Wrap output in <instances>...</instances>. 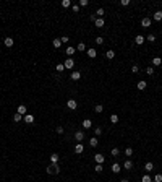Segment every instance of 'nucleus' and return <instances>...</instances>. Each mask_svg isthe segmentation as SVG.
<instances>
[{
    "label": "nucleus",
    "mask_w": 162,
    "mask_h": 182,
    "mask_svg": "<svg viewBox=\"0 0 162 182\" xmlns=\"http://www.w3.org/2000/svg\"><path fill=\"white\" fill-rule=\"evenodd\" d=\"M60 172V167H58V164H49V166H47V174H58Z\"/></svg>",
    "instance_id": "1"
},
{
    "label": "nucleus",
    "mask_w": 162,
    "mask_h": 182,
    "mask_svg": "<svg viewBox=\"0 0 162 182\" xmlns=\"http://www.w3.org/2000/svg\"><path fill=\"white\" fill-rule=\"evenodd\" d=\"M63 65H65V68H67V70H71L73 67H75V60H73L71 57H68V59L63 62Z\"/></svg>",
    "instance_id": "2"
},
{
    "label": "nucleus",
    "mask_w": 162,
    "mask_h": 182,
    "mask_svg": "<svg viewBox=\"0 0 162 182\" xmlns=\"http://www.w3.org/2000/svg\"><path fill=\"white\" fill-rule=\"evenodd\" d=\"M75 140L81 143V141L84 140V132H83V130H76V132H75Z\"/></svg>",
    "instance_id": "3"
},
{
    "label": "nucleus",
    "mask_w": 162,
    "mask_h": 182,
    "mask_svg": "<svg viewBox=\"0 0 162 182\" xmlns=\"http://www.w3.org/2000/svg\"><path fill=\"white\" fill-rule=\"evenodd\" d=\"M67 107L71 109V111H75V109L78 107V103H76L75 99H68V101H67Z\"/></svg>",
    "instance_id": "4"
},
{
    "label": "nucleus",
    "mask_w": 162,
    "mask_h": 182,
    "mask_svg": "<svg viewBox=\"0 0 162 182\" xmlns=\"http://www.w3.org/2000/svg\"><path fill=\"white\" fill-rule=\"evenodd\" d=\"M75 153L76 154H83V153H84V145H83V143H76L75 145Z\"/></svg>",
    "instance_id": "5"
},
{
    "label": "nucleus",
    "mask_w": 162,
    "mask_h": 182,
    "mask_svg": "<svg viewBox=\"0 0 162 182\" xmlns=\"http://www.w3.org/2000/svg\"><path fill=\"white\" fill-rule=\"evenodd\" d=\"M94 161H96V164H102L104 161H106V158H104V154L97 153V154H94Z\"/></svg>",
    "instance_id": "6"
},
{
    "label": "nucleus",
    "mask_w": 162,
    "mask_h": 182,
    "mask_svg": "<svg viewBox=\"0 0 162 182\" xmlns=\"http://www.w3.org/2000/svg\"><path fill=\"white\" fill-rule=\"evenodd\" d=\"M23 120L29 125V124L34 122V115H33V114H26V115H23Z\"/></svg>",
    "instance_id": "7"
},
{
    "label": "nucleus",
    "mask_w": 162,
    "mask_h": 182,
    "mask_svg": "<svg viewBox=\"0 0 162 182\" xmlns=\"http://www.w3.org/2000/svg\"><path fill=\"white\" fill-rule=\"evenodd\" d=\"M16 112L21 114V115H26V114H28V109H26V106H24V104H20V106H18V109H16Z\"/></svg>",
    "instance_id": "8"
},
{
    "label": "nucleus",
    "mask_w": 162,
    "mask_h": 182,
    "mask_svg": "<svg viewBox=\"0 0 162 182\" xmlns=\"http://www.w3.org/2000/svg\"><path fill=\"white\" fill-rule=\"evenodd\" d=\"M104 25H106L104 18H96V21H94V26H96V28H104Z\"/></svg>",
    "instance_id": "9"
},
{
    "label": "nucleus",
    "mask_w": 162,
    "mask_h": 182,
    "mask_svg": "<svg viewBox=\"0 0 162 182\" xmlns=\"http://www.w3.org/2000/svg\"><path fill=\"white\" fill-rule=\"evenodd\" d=\"M86 54L89 59H96V55H97V52H96V49H86Z\"/></svg>",
    "instance_id": "10"
},
{
    "label": "nucleus",
    "mask_w": 162,
    "mask_h": 182,
    "mask_svg": "<svg viewBox=\"0 0 162 182\" xmlns=\"http://www.w3.org/2000/svg\"><path fill=\"white\" fill-rule=\"evenodd\" d=\"M144 41H146V38H144L143 34H138V36L135 38V42H136L138 46H141V44H144Z\"/></svg>",
    "instance_id": "11"
},
{
    "label": "nucleus",
    "mask_w": 162,
    "mask_h": 182,
    "mask_svg": "<svg viewBox=\"0 0 162 182\" xmlns=\"http://www.w3.org/2000/svg\"><path fill=\"white\" fill-rule=\"evenodd\" d=\"M70 78H71L73 81H78V80L81 78V72H78V70H76V72H73L71 75H70Z\"/></svg>",
    "instance_id": "12"
},
{
    "label": "nucleus",
    "mask_w": 162,
    "mask_h": 182,
    "mask_svg": "<svg viewBox=\"0 0 162 182\" xmlns=\"http://www.w3.org/2000/svg\"><path fill=\"white\" fill-rule=\"evenodd\" d=\"M141 26H143V28H149V26H151V18H148V16L143 18L141 20Z\"/></svg>",
    "instance_id": "13"
},
{
    "label": "nucleus",
    "mask_w": 162,
    "mask_h": 182,
    "mask_svg": "<svg viewBox=\"0 0 162 182\" xmlns=\"http://www.w3.org/2000/svg\"><path fill=\"white\" fill-rule=\"evenodd\" d=\"M3 44H5L7 47H11L13 44H15V41H13V38H5L3 39Z\"/></svg>",
    "instance_id": "14"
},
{
    "label": "nucleus",
    "mask_w": 162,
    "mask_h": 182,
    "mask_svg": "<svg viewBox=\"0 0 162 182\" xmlns=\"http://www.w3.org/2000/svg\"><path fill=\"white\" fill-rule=\"evenodd\" d=\"M91 127H93L91 119H84V120H83V128H91Z\"/></svg>",
    "instance_id": "15"
},
{
    "label": "nucleus",
    "mask_w": 162,
    "mask_h": 182,
    "mask_svg": "<svg viewBox=\"0 0 162 182\" xmlns=\"http://www.w3.org/2000/svg\"><path fill=\"white\" fill-rule=\"evenodd\" d=\"M112 172H113V174H119V172H120V164L119 163L112 164Z\"/></svg>",
    "instance_id": "16"
},
{
    "label": "nucleus",
    "mask_w": 162,
    "mask_h": 182,
    "mask_svg": "<svg viewBox=\"0 0 162 182\" xmlns=\"http://www.w3.org/2000/svg\"><path fill=\"white\" fill-rule=\"evenodd\" d=\"M58 159H60V156H58L57 153L50 154V163H52V164H57V163H58Z\"/></svg>",
    "instance_id": "17"
},
{
    "label": "nucleus",
    "mask_w": 162,
    "mask_h": 182,
    "mask_svg": "<svg viewBox=\"0 0 162 182\" xmlns=\"http://www.w3.org/2000/svg\"><path fill=\"white\" fill-rule=\"evenodd\" d=\"M152 18H154L156 21H162V11H160V10H157L154 15H152Z\"/></svg>",
    "instance_id": "18"
},
{
    "label": "nucleus",
    "mask_w": 162,
    "mask_h": 182,
    "mask_svg": "<svg viewBox=\"0 0 162 182\" xmlns=\"http://www.w3.org/2000/svg\"><path fill=\"white\" fill-rule=\"evenodd\" d=\"M123 167H125V169H133V161H130V159H126V161L123 163Z\"/></svg>",
    "instance_id": "19"
},
{
    "label": "nucleus",
    "mask_w": 162,
    "mask_h": 182,
    "mask_svg": "<svg viewBox=\"0 0 162 182\" xmlns=\"http://www.w3.org/2000/svg\"><path fill=\"white\" fill-rule=\"evenodd\" d=\"M89 145L93 146V148H96V146L99 145V141H97V137H93V138H89Z\"/></svg>",
    "instance_id": "20"
},
{
    "label": "nucleus",
    "mask_w": 162,
    "mask_h": 182,
    "mask_svg": "<svg viewBox=\"0 0 162 182\" xmlns=\"http://www.w3.org/2000/svg\"><path fill=\"white\" fill-rule=\"evenodd\" d=\"M144 169H146V172H149V171H152V169H154V164H152L151 161H148L146 164H144Z\"/></svg>",
    "instance_id": "21"
},
{
    "label": "nucleus",
    "mask_w": 162,
    "mask_h": 182,
    "mask_svg": "<svg viewBox=\"0 0 162 182\" xmlns=\"http://www.w3.org/2000/svg\"><path fill=\"white\" fill-rule=\"evenodd\" d=\"M52 46L55 49H60L62 47V41H60V39H54V41H52Z\"/></svg>",
    "instance_id": "22"
},
{
    "label": "nucleus",
    "mask_w": 162,
    "mask_h": 182,
    "mask_svg": "<svg viewBox=\"0 0 162 182\" xmlns=\"http://www.w3.org/2000/svg\"><path fill=\"white\" fill-rule=\"evenodd\" d=\"M152 65H156V67L162 65V59H160V57H154V59H152Z\"/></svg>",
    "instance_id": "23"
},
{
    "label": "nucleus",
    "mask_w": 162,
    "mask_h": 182,
    "mask_svg": "<svg viewBox=\"0 0 162 182\" xmlns=\"http://www.w3.org/2000/svg\"><path fill=\"white\" fill-rule=\"evenodd\" d=\"M113 57H115V52H113V51H107V52H106V59H107V60H112Z\"/></svg>",
    "instance_id": "24"
},
{
    "label": "nucleus",
    "mask_w": 162,
    "mask_h": 182,
    "mask_svg": "<svg viewBox=\"0 0 162 182\" xmlns=\"http://www.w3.org/2000/svg\"><path fill=\"white\" fill-rule=\"evenodd\" d=\"M138 90H139V91L146 90V81H144V80H141V81H138Z\"/></svg>",
    "instance_id": "25"
},
{
    "label": "nucleus",
    "mask_w": 162,
    "mask_h": 182,
    "mask_svg": "<svg viewBox=\"0 0 162 182\" xmlns=\"http://www.w3.org/2000/svg\"><path fill=\"white\" fill-rule=\"evenodd\" d=\"M75 52H76V47H71V46H70V47L67 49V55H68V57H71Z\"/></svg>",
    "instance_id": "26"
},
{
    "label": "nucleus",
    "mask_w": 162,
    "mask_h": 182,
    "mask_svg": "<svg viewBox=\"0 0 162 182\" xmlns=\"http://www.w3.org/2000/svg\"><path fill=\"white\" fill-rule=\"evenodd\" d=\"M76 51H80V52H84V51H86V44H84V42H80V44L76 46Z\"/></svg>",
    "instance_id": "27"
},
{
    "label": "nucleus",
    "mask_w": 162,
    "mask_h": 182,
    "mask_svg": "<svg viewBox=\"0 0 162 182\" xmlns=\"http://www.w3.org/2000/svg\"><path fill=\"white\" fill-rule=\"evenodd\" d=\"M102 111H104V106H102V104H96V106H94V112L100 114V112H102Z\"/></svg>",
    "instance_id": "28"
},
{
    "label": "nucleus",
    "mask_w": 162,
    "mask_h": 182,
    "mask_svg": "<svg viewBox=\"0 0 162 182\" xmlns=\"http://www.w3.org/2000/svg\"><path fill=\"white\" fill-rule=\"evenodd\" d=\"M21 120H23V115H21V114L16 112L15 115H13V122H21Z\"/></svg>",
    "instance_id": "29"
},
{
    "label": "nucleus",
    "mask_w": 162,
    "mask_h": 182,
    "mask_svg": "<svg viewBox=\"0 0 162 182\" xmlns=\"http://www.w3.org/2000/svg\"><path fill=\"white\" fill-rule=\"evenodd\" d=\"M62 7L63 8H70L71 7V0H62Z\"/></svg>",
    "instance_id": "30"
},
{
    "label": "nucleus",
    "mask_w": 162,
    "mask_h": 182,
    "mask_svg": "<svg viewBox=\"0 0 162 182\" xmlns=\"http://www.w3.org/2000/svg\"><path fill=\"white\" fill-rule=\"evenodd\" d=\"M96 15H97L99 18H102V16L106 15V11H104V8H102V7H100V8H97V11H96Z\"/></svg>",
    "instance_id": "31"
},
{
    "label": "nucleus",
    "mask_w": 162,
    "mask_h": 182,
    "mask_svg": "<svg viewBox=\"0 0 162 182\" xmlns=\"http://www.w3.org/2000/svg\"><path fill=\"white\" fill-rule=\"evenodd\" d=\"M55 70H57L58 73L63 72V70H65V65H63V64H57V65H55Z\"/></svg>",
    "instance_id": "32"
},
{
    "label": "nucleus",
    "mask_w": 162,
    "mask_h": 182,
    "mask_svg": "<svg viewBox=\"0 0 162 182\" xmlns=\"http://www.w3.org/2000/svg\"><path fill=\"white\" fill-rule=\"evenodd\" d=\"M141 182H152V179H151V176H148V174H144V176L141 177Z\"/></svg>",
    "instance_id": "33"
},
{
    "label": "nucleus",
    "mask_w": 162,
    "mask_h": 182,
    "mask_svg": "<svg viewBox=\"0 0 162 182\" xmlns=\"http://www.w3.org/2000/svg\"><path fill=\"white\" fill-rule=\"evenodd\" d=\"M110 122H112V124H117V122H119V115H117V114H112V115H110Z\"/></svg>",
    "instance_id": "34"
},
{
    "label": "nucleus",
    "mask_w": 162,
    "mask_h": 182,
    "mask_svg": "<svg viewBox=\"0 0 162 182\" xmlns=\"http://www.w3.org/2000/svg\"><path fill=\"white\" fill-rule=\"evenodd\" d=\"M94 171H96V172H102V171H104L102 164H96V166H94Z\"/></svg>",
    "instance_id": "35"
},
{
    "label": "nucleus",
    "mask_w": 162,
    "mask_h": 182,
    "mask_svg": "<svg viewBox=\"0 0 162 182\" xmlns=\"http://www.w3.org/2000/svg\"><path fill=\"white\" fill-rule=\"evenodd\" d=\"M146 41L154 42V41H156V36H154V34H148V36H146Z\"/></svg>",
    "instance_id": "36"
},
{
    "label": "nucleus",
    "mask_w": 162,
    "mask_h": 182,
    "mask_svg": "<svg viewBox=\"0 0 162 182\" xmlns=\"http://www.w3.org/2000/svg\"><path fill=\"white\" fill-rule=\"evenodd\" d=\"M110 154H112V156H119V154H120V150H119V148H112Z\"/></svg>",
    "instance_id": "37"
},
{
    "label": "nucleus",
    "mask_w": 162,
    "mask_h": 182,
    "mask_svg": "<svg viewBox=\"0 0 162 182\" xmlns=\"http://www.w3.org/2000/svg\"><path fill=\"white\" fill-rule=\"evenodd\" d=\"M96 44L102 46V44H104V38H102V36H97V38H96Z\"/></svg>",
    "instance_id": "38"
},
{
    "label": "nucleus",
    "mask_w": 162,
    "mask_h": 182,
    "mask_svg": "<svg viewBox=\"0 0 162 182\" xmlns=\"http://www.w3.org/2000/svg\"><path fill=\"white\" fill-rule=\"evenodd\" d=\"M78 5H80V7H87V5H89V2H87V0H80Z\"/></svg>",
    "instance_id": "39"
},
{
    "label": "nucleus",
    "mask_w": 162,
    "mask_h": 182,
    "mask_svg": "<svg viewBox=\"0 0 162 182\" xmlns=\"http://www.w3.org/2000/svg\"><path fill=\"white\" fill-rule=\"evenodd\" d=\"M60 41H62V44H68L70 38H68V36H62V38H60Z\"/></svg>",
    "instance_id": "40"
},
{
    "label": "nucleus",
    "mask_w": 162,
    "mask_h": 182,
    "mask_svg": "<svg viewBox=\"0 0 162 182\" xmlns=\"http://www.w3.org/2000/svg\"><path fill=\"white\" fill-rule=\"evenodd\" d=\"M125 154H126V156H131V154H133V148H130V146H128V148L125 150Z\"/></svg>",
    "instance_id": "41"
},
{
    "label": "nucleus",
    "mask_w": 162,
    "mask_h": 182,
    "mask_svg": "<svg viewBox=\"0 0 162 182\" xmlns=\"http://www.w3.org/2000/svg\"><path fill=\"white\" fill-rule=\"evenodd\" d=\"M154 182H162V174H156L154 176Z\"/></svg>",
    "instance_id": "42"
},
{
    "label": "nucleus",
    "mask_w": 162,
    "mask_h": 182,
    "mask_svg": "<svg viewBox=\"0 0 162 182\" xmlns=\"http://www.w3.org/2000/svg\"><path fill=\"white\" fill-rule=\"evenodd\" d=\"M146 73L148 75H152V73H154V67H146Z\"/></svg>",
    "instance_id": "43"
},
{
    "label": "nucleus",
    "mask_w": 162,
    "mask_h": 182,
    "mask_svg": "<svg viewBox=\"0 0 162 182\" xmlns=\"http://www.w3.org/2000/svg\"><path fill=\"white\" fill-rule=\"evenodd\" d=\"M131 72H133V73H138V72H139V67H138V65H131Z\"/></svg>",
    "instance_id": "44"
},
{
    "label": "nucleus",
    "mask_w": 162,
    "mask_h": 182,
    "mask_svg": "<svg viewBox=\"0 0 162 182\" xmlns=\"http://www.w3.org/2000/svg\"><path fill=\"white\" fill-rule=\"evenodd\" d=\"M55 132H57V134H58V135H62V134H63L65 130H63V127H60V125H58V127L55 128Z\"/></svg>",
    "instance_id": "45"
},
{
    "label": "nucleus",
    "mask_w": 162,
    "mask_h": 182,
    "mask_svg": "<svg viewBox=\"0 0 162 182\" xmlns=\"http://www.w3.org/2000/svg\"><path fill=\"white\" fill-rule=\"evenodd\" d=\"M94 134H96V137L102 135V128H100V127H97V128H96V130H94Z\"/></svg>",
    "instance_id": "46"
},
{
    "label": "nucleus",
    "mask_w": 162,
    "mask_h": 182,
    "mask_svg": "<svg viewBox=\"0 0 162 182\" xmlns=\"http://www.w3.org/2000/svg\"><path fill=\"white\" fill-rule=\"evenodd\" d=\"M120 5H123V7L130 5V0H122V2H120Z\"/></svg>",
    "instance_id": "47"
},
{
    "label": "nucleus",
    "mask_w": 162,
    "mask_h": 182,
    "mask_svg": "<svg viewBox=\"0 0 162 182\" xmlns=\"http://www.w3.org/2000/svg\"><path fill=\"white\" fill-rule=\"evenodd\" d=\"M71 8H73V11H75V13H78V11H80V5H73Z\"/></svg>",
    "instance_id": "48"
},
{
    "label": "nucleus",
    "mask_w": 162,
    "mask_h": 182,
    "mask_svg": "<svg viewBox=\"0 0 162 182\" xmlns=\"http://www.w3.org/2000/svg\"><path fill=\"white\" fill-rule=\"evenodd\" d=\"M120 182H130V180H128V179H122Z\"/></svg>",
    "instance_id": "49"
}]
</instances>
